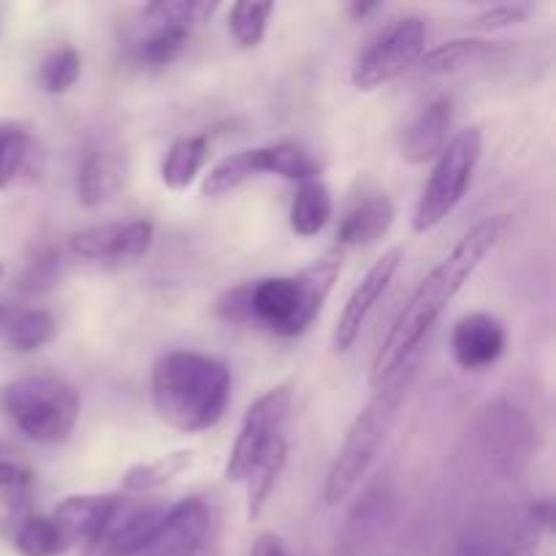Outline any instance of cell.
I'll return each instance as SVG.
<instances>
[{
    "instance_id": "1",
    "label": "cell",
    "mask_w": 556,
    "mask_h": 556,
    "mask_svg": "<svg viewBox=\"0 0 556 556\" xmlns=\"http://www.w3.org/2000/svg\"><path fill=\"white\" fill-rule=\"evenodd\" d=\"M505 228H508V217L505 215H489L483 220H478L454 244V250L418 282V288L410 293V299L400 309V315L391 324L389 334L383 337L378 353H375L372 369H369V386L372 389H378L396 369L413 362L427 331L438 324L445 307L465 288V282H470V277L476 275L483 258L503 239Z\"/></svg>"
},
{
    "instance_id": "2",
    "label": "cell",
    "mask_w": 556,
    "mask_h": 556,
    "mask_svg": "<svg viewBox=\"0 0 556 556\" xmlns=\"http://www.w3.org/2000/svg\"><path fill=\"white\" fill-rule=\"evenodd\" d=\"M340 277V261L326 255L296 275L244 282L217 299V315L228 324L255 326L277 337H299L315 324Z\"/></svg>"
},
{
    "instance_id": "3",
    "label": "cell",
    "mask_w": 556,
    "mask_h": 556,
    "mask_svg": "<svg viewBox=\"0 0 556 556\" xmlns=\"http://www.w3.org/2000/svg\"><path fill=\"white\" fill-rule=\"evenodd\" d=\"M231 402V369L195 351L163 353L152 367V405L177 432L212 429Z\"/></svg>"
},
{
    "instance_id": "4",
    "label": "cell",
    "mask_w": 556,
    "mask_h": 556,
    "mask_svg": "<svg viewBox=\"0 0 556 556\" xmlns=\"http://www.w3.org/2000/svg\"><path fill=\"white\" fill-rule=\"evenodd\" d=\"M416 372L418 364L407 362L405 367L396 369L386 383H380L378 389H375L372 400L362 407L356 421L348 429L345 443H342L334 462H331L329 476H326V505H340L342 500L351 497V494L356 492L358 483L364 481V476L369 472L372 462L378 459L383 443L389 440L396 418H400V410L402 405H405L407 394H410Z\"/></svg>"
},
{
    "instance_id": "5",
    "label": "cell",
    "mask_w": 556,
    "mask_h": 556,
    "mask_svg": "<svg viewBox=\"0 0 556 556\" xmlns=\"http://www.w3.org/2000/svg\"><path fill=\"white\" fill-rule=\"evenodd\" d=\"M3 407L27 440L63 443L79 421V394L60 378L33 375L3 389Z\"/></svg>"
},
{
    "instance_id": "6",
    "label": "cell",
    "mask_w": 556,
    "mask_h": 556,
    "mask_svg": "<svg viewBox=\"0 0 556 556\" xmlns=\"http://www.w3.org/2000/svg\"><path fill=\"white\" fill-rule=\"evenodd\" d=\"M483 150V134L478 125L459 130L443 152L438 155L432 174H429L427 185L421 190V199L416 204V215H413V231L427 233L438 228L456 206L465 199L467 188L472 182L478 161H481Z\"/></svg>"
},
{
    "instance_id": "7",
    "label": "cell",
    "mask_w": 556,
    "mask_h": 556,
    "mask_svg": "<svg viewBox=\"0 0 556 556\" xmlns=\"http://www.w3.org/2000/svg\"><path fill=\"white\" fill-rule=\"evenodd\" d=\"M293 394L288 386H277V389L261 394L253 405L248 407L239 427L237 443H233L231 454L226 462V481L244 483L250 472L255 470L261 459L286 443V421L291 413Z\"/></svg>"
},
{
    "instance_id": "8",
    "label": "cell",
    "mask_w": 556,
    "mask_h": 556,
    "mask_svg": "<svg viewBox=\"0 0 556 556\" xmlns=\"http://www.w3.org/2000/svg\"><path fill=\"white\" fill-rule=\"evenodd\" d=\"M424 43H427V22L421 16L396 20L356 58L351 71L353 87L369 92L394 81L424 58Z\"/></svg>"
},
{
    "instance_id": "9",
    "label": "cell",
    "mask_w": 556,
    "mask_h": 556,
    "mask_svg": "<svg viewBox=\"0 0 556 556\" xmlns=\"http://www.w3.org/2000/svg\"><path fill=\"white\" fill-rule=\"evenodd\" d=\"M206 11H212L210 5L185 3V0H163V3L144 5V33L136 41L139 63L152 71H161L174 63L185 43L190 41L195 22Z\"/></svg>"
},
{
    "instance_id": "10",
    "label": "cell",
    "mask_w": 556,
    "mask_h": 556,
    "mask_svg": "<svg viewBox=\"0 0 556 556\" xmlns=\"http://www.w3.org/2000/svg\"><path fill=\"white\" fill-rule=\"evenodd\" d=\"M402 258H405L402 248L386 250V253L369 266V271L362 277V282L353 288L351 299H348L345 309H342L340 320H337L334 326V334H331V348H334V353H348L356 345L364 324H367V318L372 315V309L378 307L383 293L389 291L396 271H400Z\"/></svg>"
},
{
    "instance_id": "11",
    "label": "cell",
    "mask_w": 556,
    "mask_h": 556,
    "mask_svg": "<svg viewBox=\"0 0 556 556\" xmlns=\"http://www.w3.org/2000/svg\"><path fill=\"white\" fill-rule=\"evenodd\" d=\"M155 228L150 220L103 223L71 237V250L85 261H136L152 248Z\"/></svg>"
},
{
    "instance_id": "12",
    "label": "cell",
    "mask_w": 556,
    "mask_h": 556,
    "mask_svg": "<svg viewBox=\"0 0 556 556\" xmlns=\"http://www.w3.org/2000/svg\"><path fill=\"white\" fill-rule=\"evenodd\" d=\"M210 535V508L204 500L188 497L168 505L157 535L141 556H195Z\"/></svg>"
},
{
    "instance_id": "13",
    "label": "cell",
    "mask_w": 556,
    "mask_h": 556,
    "mask_svg": "<svg viewBox=\"0 0 556 556\" xmlns=\"http://www.w3.org/2000/svg\"><path fill=\"white\" fill-rule=\"evenodd\" d=\"M508 337L503 324L489 313H470L454 326L451 351L465 372H483L503 358Z\"/></svg>"
},
{
    "instance_id": "14",
    "label": "cell",
    "mask_w": 556,
    "mask_h": 556,
    "mask_svg": "<svg viewBox=\"0 0 556 556\" xmlns=\"http://www.w3.org/2000/svg\"><path fill=\"white\" fill-rule=\"evenodd\" d=\"M117 497H106V494H74V497H65L54 508L52 521L60 527L68 546H76V543L101 541L103 532L117 519Z\"/></svg>"
},
{
    "instance_id": "15",
    "label": "cell",
    "mask_w": 556,
    "mask_h": 556,
    "mask_svg": "<svg viewBox=\"0 0 556 556\" xmlns=\"http://www.w3.org/2000/svg\"><path fill=\"white\" fill-rule=\"evenodd\" d=\"M454 119V103L451 98H434L427 109H421L416 119L407 125L402 136V157L413 166L432 161L448 144V128Z\"/></svg>"
},
{
    "instance_id": "16",
    "label": "cell",
    "mask_w": 556,
    "mask_h": 556,
    "mask_svg": "<svg viewBox=\"0 0 556 556\" xmlns=\"http://www.w3.org/2000/svg\"><path fill=\"white\" fill-rule=\"evenodd\" d=\"M394 223V204L386 193H367L342 215L337 228V242L342 248H362L372 244L389 233Z\"/></svg>"
},
{
    "instance_id": "17",
    "label": "cell",
    "mask_w": 556,
    "mask_h": 556,
    "mask_svg": "<svg viewBox=\"0 0 556 556\" xmlns=\"http://www.w3.org/2000/svg\"><path fill=\"white\" fill-rule=\"evenodd\" d=\"M261 174H275V150L271 144L255 147V150H239L233 155L223 157L204 179V195H226L244 185L248 179Z\"/></svg>"
},
{
    "instance_id": "18",
    "label": "cell",
    "mask_w": 556,
    "mask_h": 556,
    "mask_svg": "<svg viewBox=\"0 0 556 556\" xmlns=\"http://www.w3.org/2000/svg\"><path fill=\"white\" fill-rule=\"evenodd\" d=\"M117 182L119 174L114 157L103 147H87L79 163V174H76V195H79L81 206L96 210V206L106 204L117 190Z\"/></svg>"
},
{
    "instance_id": "19",
    "label": "cell",
    "mask_w": 556,
    "mask_h": 556,
    "mask_svg": "<svg viewBox=\"0 0 556 556\" xmlns=\"http://www.w3.org/2000/svg\"><path fill=\"white\" fill-rule=\"evenodd\" d=\"M163 516H166V505H144L136 508L109 532L106 552L109 556H141L152 538L157 535Z\"/></svg>"
},
{
    "instance_id": "20",
    "label": "cell",
    "mask_w": 556,
    "mask_h": 556,
    "mask_svg": "<svg viewBox=\"0 0 556 556\" xmlns=\"http://www.w3.org/2000/svg\"><path fill=\"white\" fill-rule=\"evenodd\" d=\"M334 212V201H331L329 188L320 182L318 177L299 182L296 195L291 204V228L296 237L309 239L326 228Z\"/></svg>"
},
{
    "instance_id": "21",
    "label": "cell",
    "mask_w": 556,
    "mask_h": 556,
    "mask_svg": "<svg viewBox=\"0 0 556 556\" xmlns=\"http://www.w3.org/2000/svg\"><path fill=\"white\" fill-rule=\"evenodd\" d=\"M206 157H210V139L206 136H182V139H177L168 147L166 157H163V185L172 190H185L199 177Z\"/></svg>"
},
{
    "instance_id": "22",
    "label": "cell",
    "mask_w": 556,
    "mask_h": 556,
    "mask_svg": "<svg viewBox=\"0 0 556 556\" xmlns=\"http://www.w3.org/2000/svg\"><path fill=\"white\" fill-rule=\"evenodd\" d=\"M497 52H503V47L486 41V38H454V41H445L440 47L429 49L421 58V65L427 74H448V71L494 58Z\"/></svg>"
},
{
    "instance_id": "23",
    "label": "cell",
    "mask_w": 556,
    "mask_h": 556,
    "mask_svg": "<svg viewBox=\"0 0 556 556\" xmlns=\"http://www.w3.org/2000/svg\"><path fill=\"white\" fill-rule=\"evenodd\" d=\"M195 462L193 451H172L166 456H157L152 462H141V465H134L123 476V489L125 492H155V489L166 486L174 478L182 476L185 470H190Z\"/></svg>"
},
{
    "instance_id": "24",
    "label": "cell",
    "mask_w": 556,
    "mask_h": 556,
    "mask_svg": "<svg viewBox=\"0 0 556 556\" xmlns=\"http://www.w3.org/2000/svg\"><path fill=\"white\" fill-rule=\"evenodd\" d=\"M0 329H3L5 342H9L11 351L33 353L52 340L54 318L47 309H20V313L14 315H5Z\"/></svg>"
},
{
    "instance_id": "25",
    "label": "cell",
    "mask_w": 556,
    "mask_h": 556,
    "mask_svg": "<svg viewBox=\"0 0 556 556\" xmlns=\"http://www.w3.org/2000/svg\"><path fill=\"white\" fill-rule=\"evenodd\" d=\"M14 548L22 556H63L71 546L52 516H30L16 530Z\"/></svg>"
},
{
    "instance_id": "26",
    "label": "cell",
    "mask_w": 556,
    "mask_h": 556,
    "mask_svg": "<svg viewBox=\"0 0 556 556\" xmlns=\"http://www.w3.org/2000/svg\"><path fill=\"white\" fill-rule=\"evenodd\" d=\"M286 462H288V440L277 445V448H271L269 454L255 465V470L250 472L248 481H244V486H248L250 519L261 516V510L266 508V503H269L271 492H275L277 486V478H280L282 470H286Z\"/></svg>"
},
{
    "instance_id": "27",
    "label": "cell",
    "mask_w": 556,
    "mask_h": 556,
    "mask_svg": "<svg viewBox=\"0 0 556 556\" xmlns=\"http://www.w3.org/2000/svg\"><path fill=\"white\" fill-rule=\"evenodd\" d=\"M33 155V134L22 123H0V190L9 188Z\"/></svg>"
},
{
    "instance_id": "28",
    "label": "cell",
    "mask_w": 556,
    "mask_h": 556,
    "mask_svg": "<svg viewBox=\"0 0 556 556\" xmlns=\"http://www.w3.org/2000/svg\"><path fill=\"white\" fill-rule=\"evenodd\" d=\"M271 14H275V3H253V0L233 3L231 14H228V30H231L237 47L239 49L258 47V43L264 41Z\"/></svg>"
},
{
    "instance_id": "29",
    "label": "cell",
    "mask_w": 556,
    "mask_h": 556,
    "mask_svg": "<svg viewBox=\"0 0 556 556\" xmlns=\"http://www.w3.org/2000/svg\"><path fill=\"white\" fill-rule=\"evenodd\" d=\"M554 510L552 503H535L530 505V510L525 514V519L516 527L514 538H510L508 548L503 556H538L541 552V543L546 538V532L552 530Z\"/></svg>"
},
{
    "instance_id": "30",
    "label": "cell",
    "mask_w": 556,
    "mask_h": 556,
    "mask_svg": "<svg viewBox=\"0 0 556 556\" xmlns=\"http://www.w3.org/2000/svg\"><path fill=\"white\" fill-rule=\"evenodd\" d=\"M81 74V54L74 47H60L47 54L38 71V85L49 96H63L76 85Z\"/></svg>"
},
{
    "instance_id": "31",
    "label": "cell",
    "mask_w": 556,
    "mask_h": 556,
    "mask_svg": "<svg viewBox=\"0 0 556 556\" xmlns=\"http://www.w3.org/2000/svg\"><path fill=\"white\" fill-rule=\"evenodd\" d=\"M60 277V253L54 248L38 250L36 258L27 261L25 271H22L20 288L25 293H43L58 282Z\"/></svg>"
},
{
    "instance_id": "32",
    "label": "cell",
    "mask_w": 556,
    "mask_h": 556,
    "mask_svg": "<svg viewBox=\"0 0 556 556\" xmlns=\"http://www.w3.org/2000/svg\"><path fill=\"white\" fill-rule=\"evenodd\" d=\"M530 16V5L525 3H503L494 5V9H486L483 14L476 16V27H483V30H497V27H510L519 25Z\"/></svg>"
},
{
    "instance_id": "33",
    "label": "cell",
    "mask_w": 556,
    "mask_h": 556,
    "mask_svg": "<svg viewBox=\"0 0 556 556\" xmlns=\"http://www.w3.org/2000/svg\"><path fill=\"white\" fill-rule=\"evenodd\" d=\"M250 556H291V554H288L286 543H282L280 535H275V532H261V535L255 538Z\"/></svg>"
},
{
    "instance_id": "34",
    "label": "cell",
    "mask_w": 556,
    "mask_h": 556,
    "mask_svg": "<svg viewBox=\"0 0 556 556\" xmlns=\"http://www.w3.org/2000/svg\"><path fill=\"white\" fill-rule=\"evenodd\" d=\"M22 478L25 476H22L14 465H9V462H0V492H3V489L16 486V483H22Z\"/></svg>"
},
{
    "instance_id": "35",
    "label": "cell",
    "mask_w": 556,
    "mask_h": 556,
    "mask_svg": "<svg viewBox=\"0 0 556 556\" xmlns=\"http://www.w3.org/2000/svg\"><path fill=\"white\" fill-rule=\"evenodd\" d=\"M380 5L378 3H353L351 5V14L358 16V20H364V16H369L372 11H378Z\"/></svg>"
},
{
    "instance_id": "36",
    "label": "cell",
    "mask_w": 556,
    "mask_h": 556,
    "mask_svg": "<svg viewBox=\"0 0 556 556\" xmlns=\"http://www.w3.org/2000/svg\"><path fill=\"white\" fill-rule=\"evenodd\" d=\"M465 556H489V552H486V548H483V546H470V548H467V552H465Z\"/></svg>"
},
{
    "instance_id": "37",
    "label": "cell",
    "mask_w": 556,
    "mask_h": 556,
    "mask_svg": "<svg viewBox=\"0 0 556 556\" xmlns=\"http://www.w3.org/2000/svg\"><path fill=\"white\" fill-rule=\"evenodd\" d=\"M0 280H3V264H0Z\"/></svg>"
}]
</instances>
